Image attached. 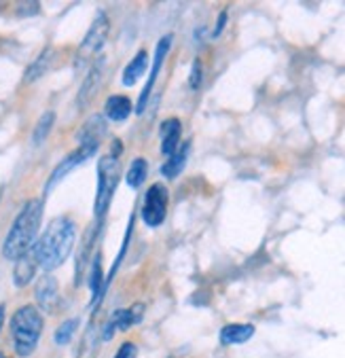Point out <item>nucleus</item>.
Here are the masks:
<instances>
[{"instance_id": "nucleus-1", "label": "nucleus", "mask_w": 345, "mask_h": 358, "mask_svg": "<svg viewBox=\"0 0 345 358\" xmlns=\"http://www.w3.org/2000/svg\"><path fill=\"white\" fill-rule=\"evenodd\" d=\"M75 240H77V225L71 217L53 219L43 231V236L36 240V244L32 246L38 267H43L49 273L59 265H64L75 248Z\"/></svg>"}, {"instance_id": "nucleus-2", "label": "nucleus", "mask_w": 345, "mask_h": 358, "mask_svg": "<svg viewBox=\"0 0 345 358\" xmlns=\"http://www.w3.org/2000/svg\"><path fill=\"white\" fill-rule=\"evenodd\" d=\"M43 210H45V203L41 197L24 203V208L20 210V214L15 217L11 229L3 242L5 259L17 261L28 250H32V246L38 240V231H41V223H43Z\"/></svg>"}, {"instance_id": "nucleus-3", "label": "nucleus", "mask_w": 345, "mask_h": 358, "mask_svg": "<svg viewBox=\"0 0 345 358\" xmlns=\"http://www.w3.org/2000/svg\"><path fill=\"white\" fill-rule=\"evenodd\" d=\"M45 329L43 312L36 306H22L11 316V339L13 350L20 358H28L34 354L41 335Z\"/></svg>"}, {"instance_id": "nucleus-4", "label": "nucleus", "mask_w": 345, "mask_h": 358, "mask_svg": "<svg viewBox=\"0 0 345 358\" xmlns=\"http://www.w3.org/2000/svg\"><path fill=\"white\" fill-rule=\"evenodd\" d=\"M121 178V166H119V157L115 155H104L98 162V189H96V201H94V214L96 221L102 223L106 212L110 208L112 195L117 191Z\"/></svg>"}, {"instance_id": "nucleus-5", "label": "nucleus", "mask_w": 345, "mask_h": 358, "mask_svg": "<svg viewBox=\"0 0 345 358\" xmlns=\"http://www.w3.org/2000/svg\"><path fill=\"white\" fill-rule=\"evenodd\" d=\"M108 32H110V20L104 11H100L91 24V28L87 30L81 47H79V53H77V66H85L89 62H94L98 57V53L102 51L106 38H108Z\"/></svg>"}, {"instance_id": "nucleus-6", "label": "nucleus", "mask_w": 345, "mask_h": 358, "mask_svg": "<svg viewBox=\"0 0 345 358\" xmlns=\"http://www.w3.org/2000/svg\"><path fill=\"white\" fill-rule=\"evenodd\" d=\"M168 201H170V193L163 182H155L149 187L145 201H142V210H140L147 227L155 229V227L163 225L166 214H168Z\"/></svg>"}, {"instance_id": "nucleus-7", "label": "nucleus", "mask_w": 345, "mask_h": 358, "mask_svg": "<svg viewBox=\"0 0 345 358\" xmlns=\"http://www.w3.org/2000/svg\"><path fill=\"white\" fill-rule=\"evenodd\" d=\"M98 145H79L73 153H68L55 168H53V172H51V176H49V180H47V187H45V193H49V191H53V187L55 185H59L68 174H71L75 168H79L81 164H85L87 159H91L96 153H98Z\"/></svg>"}, {"instance_id": "nucleus-8", "label": "nucleus", "mask_w": 345, "mask_h": 358, "mask_svg": "<svg viewBox=\"0 0 345 358\" xmlns=\"http://www.w3.org/2000/svg\"><path fill=\"white\" fill-rule=\"evenodd\" d=\"M142 314H145V306L142 303H133L131 308L112 312L108 316V320L104 322V327H102V341L112 339L117 331H127L133 324H138V322L142 320Z\"/></svg>"}, {"instance_id": "nucleus-9", "label": "nucleus", "mask_w": 345, "mask_h": 358, "mask_svg": "<svg viewBox=\"0 0 345 358\" xmlns=\"http://www.w3.org/2000/svg\"><path fill=\"white\" fill-rule=\"evenodd\" d=\"M170 47H172V34H166L163 38H159L157 49H155V59H153L151 75H149V81H147L142 94H140V100H138L135 115H142V113H145L147 102H149V98H151V94H153V87H155V83H157V77H159V73H161V66H163V62H166V57H168V53H170Z\"/></svg>"}, {"instance_id": "nucleus-10", "label": "nucleus", "mask_w": 345, "mask_h": 358, "mask_svg": "<svg viewBox=\"0 0 345 358\" xmlns=\"http://www.w3.org/2000/svg\"><path fill=\"white\" fill-rule=\"evenodd\" d=\"M34 299H36V308L45 314H55L59 308V284L51 273H45L43 278H38L36 286H34Z\"/></svg>"}, {"instance_id": "nucleus-11", "label": "nucleus", "mask_w": 345, "mask_h": 358, "mask_svg": "<svg viewBox=\"0 0 345 358\" xmlns=\"http://www.w3.org/2000/svg\"><path fill=\"white\" fill-rule=\"evenodd\" d=\"M104 66H106V59H104V57H98V59L91 64L87 77H85V79H83V83H81L79 96H77V106H79V108H85V106L91 102V98L96 96L98 87H100V83H102Z\"/></svg>"}, {"instance_id": "nucleus-12", "label": "nucleus", "mask_w": 345, "mask_h": 358, "mask_svg": "<svg viewBox=\"0 0 345 358\" xmlns=\"http://www.w3.org/2000/svg\"><path fill=\"white\" fill-rule=\"evenodd\" d=\"M13 263H15L13 265V282H15L17 289H24V286H28L36 275V269H38L36 255H34V250H28L24 257H20Z\"/></svg>"}, {"instance_id": "nucleus-13", "label": "nucleus", "mask_w": 345, "mask_h": 358, "mask_svg": "<svg viewBox=\"0 0 345 358\" xmlns=\"http://www.w3.org/2000/svg\"><path fill=\"white\" fill-rule=\"evenodd\" d=\"M100 225L102 223H96V227L87 229V234L83 236V242H81V248H79V257H77V269H75V284L77 286L83 282L85 269L89 265V259H91V252H94V246H96V238H98Z\"/></svg>"}, {"instance_id": "nucleus-14", "label": "nucleus", "mask_w": 345, "mask_h": 358, "mask_svg": "<svg viewBox=\"0 0 345 358\" xmlns=\"http://www.w3.org/2000/svg\"><path fill=\"white\" fill-rule=\"evenodd\" d=\"M100 343H102V329L98 327L96 314H94V318L89 320V324H87V329H85V333L81 337L77 358H98Z\"/></svg>"}, {"instance_id": "nucleus-15", "label": "nucleus", "mask_w": 345, "mask_h": 358, "mask_svg": "<svg viewBox=\"0 0 345 358\" xmlns=\"http://www.w3.org/2000/svg\"><path fill=\"white\" fill-rule=\"evenodd\" d=\"M104 136H106V119L102 115H91L83 123L77 138H79V145H98L100 147Z\"/></svg>"}, {"instance_id": "nucleus-16", "label": "nucleus", "mask_w": 345, "mask_h": 358, "mask_svg": "<svg viewBox=\"0 0 345 358\" xmlns=\"http://www.w3.org/2000/svg\"><path fill=\"white\" fill-rule=\"evenodd\" d=\"M147 66H149V53H147V49H140V51H138V53L131 57V62L123 68L121 83H123L125 87L135 85L138 81L142 79V75L147 73Z\"/></svg>"}, {"instance_id": "nucleus-17", "label": "nucleus", "mask_w": 345, "mask_h": 358, "mask_svg": "<svg viewBox=\"0 0 345 358\" xmlns=\"http://www.w3.org/2000/svg\"><path fill=\"white\" fill-rule=\"evenodd\" d=\"M180 134H182V123L178 119H166L161 123V153L163 155H174L180 147Z\"/></svg>"}, {"instance_id": "nucleus-18", "label": "nucleus", "mask_w": 345, "mask_h": 358, "mask_svg": "<svg viewBox=\"0 0 345 358\" xmlns=\"http://www.w3.org/2000/svg\"><path fill=\"white\" fill-rule=\"evenodd\" d=\"M106 278L102 271V255L98 252L91 261V269H89V289H91V308L98 310L102 297L106 295Z\"/></svg>"}, {"instance_id": "nucleus-19", "label": "nucleus", "mask_w": 345, "mask_h": 358, "mask_svg": "<svg viewBox=\"0 0 345 358\" xmlns=\"http://www.w3.org/2000/svg\"><path fill=\"white\" fill-rule=\"evenodd\" d=\"M133 113V104L127 96H121V94H115L110 96L106 102H104V115L106 119L110 121H125L129 115Z\"/></svg>"}, {"instance_id": "nucleus-20", "label": "nucleus", "mask_w": 345, "mask_h": 358, "mask_svg": "<svg viewBox=\"0 0 345 358\" xmlns=\"http://www.w3.org/2000/svg\"><path fill=\"white\" fill-rule=\"evenodd\" d=\"M254 335V327L252 324H227L221 329V343L223 345H237V343H246L248 339H252Z\"/></svg>"}, {"instance_id": "nucleus-21", "label": "nucleus", "mask_w": 345, "mask_h": 358, "mask_svg": "<svg viewBox=\"0 0 345 358\" xmlns=\"http://www.w3.org/2000/svg\"><path fill=\"white\" fill-rule=\"evenodd\" d=\"M51 62H53V49L51 47H47V49H43L41 51V55L28 66V70H26V77H24V81L26 83H34V81H38L47 70L51 68Z\"/></svg>"}, {"instance_id": "nucleus-22", "label": "nucleus", "mask_w": 345, "mask_h": 358, "mask_svg": "<svg viewBox=\"0 0 345 358\" xmlns=\"http://www.w3.org/2000/svg\"><path fill=\"white\" fill-rule=\"evenodd\" d=\"M189 142H184V145H180L178 147V151L174 153V155H170L168 157V162L161 166V174L166 176V178H176L182 170H184V164H186V157H189Z\"/></svg>"}, {"instance_id": "nucleus-23", "label": "nucleus", "mask_w": 345, "mask_h": 358, "mask_svg": "<svg viewBox=\"0 0 345 358\" xmlns=\"http://www.w3.org/2000/svg\"><path fill=\"white\" fill-rule=\"evenodd\" d=\"M147 174H149V162L142 159V157H135L131 164H129V170H127V176H125V182L127 187L131 189H140L147 180Z\"/></svg>"}, {"instance_id": "nucleus-24", "label": "nucleus", "mask_w": 345, "mask_h": 358, "mask_svg": "<svg viewBox=\"0 0 345 358\" xmlns=\"http://www.w3.org/2000/svg\"><path fill=\"white\" fill-rule=\"evenodd\" d=\"M53 123H55V113L53 110H47L41 115V119L36 121V127L32 131V145L34 147H41L43 142L49 138L51 129H53Z\"/></svg>"}, {"instance_id": "nucleus-25", "label": "nucleus", "mask_w": 345, "mask_h": 358, "mask_svg": "<svg viewBox=\"0 0 345 358\" xmlns=\"http://www.w3.org/2000/svg\"><path fill=\"white\" fill-rule=\"evenodd\" d=\"M77 329H79V318H68V320H64V322L55 329L53 341H55L57 345L71 343L73 337H75V333H77Z\"/></svg>"}, {"instance_id": "nucleus-26", "label": "nucleus", "mask_w": 345, "mask_h": 358, "mask_svg": "<svg viewBox=\"0 0 345 358\" xmlns=\"http://www.w3.org/2000/svg\"><path fill=\"white\" fill-rule=\"evenodd\" d=\"M201 62L199 59H195L193 62V68H191V77H189V87L191 90H197L199 85H201Z\"/></svg>"}, {"instance_id": "nucleus-27", "label": "nucleus", "mask_w": 345, "mask_h": 358, "mask_svg": "<svg viewBox=\"0 0 345 358\" xmlns=\"http://www.w3.org/2000/svg\"><path fill=\"white\" fill-rule=\"evenodd\" d=\"M135 356H138V345L131 343V341L121 343V348L115 354V358H135Z\"/></svg>"}, {"instance_id": "nucleus-28", "label": "nucleus", "mask_w": 345, "mask_h": 358, "mask_svg": "<svg viewBox=\"0 0 345 358\" xmlns=\"http://www.w3.org/2000/svg\"><path fill=\"white\" fill-rule=\"evenodd\" d=\"M225 24H227V11H223V13L219 15L216 28H214V32H212V36H214V38H216V36H221V32L225 30Z\"/></svg>"}, {"instance_id": "nucleus-29", "label": "nucleus", "mask_w": 345, "mask_h": 358, "mask_svg": "<svg viewBox=\"0 0 345 358\" xmlns=\"http://www.w3.org/2000/svg\"><path fill=\"white\" fill-rule=\"evenodd\" d=\"M5 312H7V308L0 306V331H3V324H5Z\"/></svg>"}, {"instance_id": "nucleus-30", "label": "nucleus", "mask_w": 345, "mask_h": 358, "mask_svg": "<svg viewBox=\"0 0 345 358\" xmlns=\"http://www.w3.org/2000/svg\"><path fill=\"white\" fill-rule=\"evenodd\" d=\"M0 358H11V356H7V354H0Z\"/></svg>"}]
</instances>
